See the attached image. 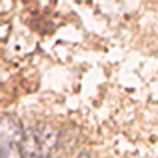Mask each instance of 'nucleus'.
<instances>
[{
  "mask_svg": "<svg viewBox=\"0 0 158 158\" xmlns=\"http://www.w3.org/2000/svg\"><path fill=\"white\" fill-rule=\"evenodd\" d=\"M23 136L24 128L17 115L11 114L0 115V149H10L13 145H19Z\"/></svg>",
  "mask_w": 158,
  "mask_h": 158,
  "instance_id": "obj_1",
  "label": "nucleus"
},
{
  "mask_svg": "<svg viewBox=\"0 0 158 158\" xmlns=\"http://www.w3.org/2000/svg\"><path fill=\"white\" fill-rule=\"evenodd\" d=\"M35 141H37L39 156L41 158H48L54 152V149L58 147V143H60V132L52 125H43L35 132Z\"/></svg>",
  "mask_w": 158,
  "mask_h": 158,
  "instance_id": "obj_2",
  "label": "nucleus"
},
{
  "mask_svg": "<svg viewBox=\"0 0 158 158\" xmlns=\"http://www.w3.org/2000/svg\"><path fill=\"white\" fill-rule=\"evenodd\" d=\"M4 156L6 158H23V152H21L19 145H13V147L8 149V154H4Z\"/></svg>",
  "mask_w": 158,
  "mask_h": 158,
  "instance_id": "obj_3",
  "label": "nucleus"
},
{
  "mask_svg": "<svg viewBox=\"0 0 158 158\" xmlns=\"http://www.w3.org/2000/svg\"><path fill=\"white\" fill-rule=\"evenodd\" d=\"M76 158H89V152L88 151H80V152L76 154Z\"/></svg>",
  "mask_w": 158,
  "mask_h": 158,
  "instance_id": "obj_4",
  "label": "nucleus"
},
{
  "mask_svg": "<svg viewBox=\"0 0 158 158\" xmlns=\"http://www.w3.org/2000/svg\"><path fill=\"white\" fill-rule=\"evenodd\" d=\"M0 158H6V156H4V151H2V149H0Z\"/></svg>",
  "mask_w": 158,
  "mask_h": 158,
  "instance_id": "obj_5",
  "label": "nucleus"
}]
</instances>
